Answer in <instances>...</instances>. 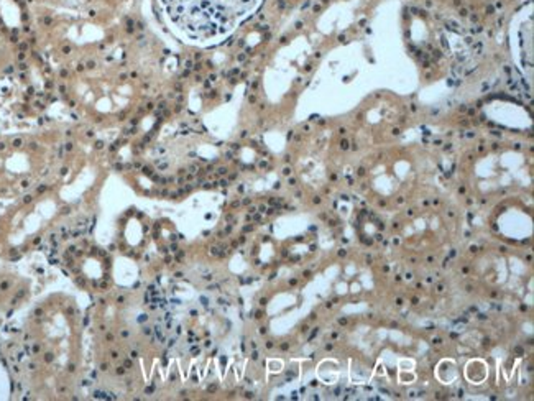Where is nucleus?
I'll return each mask as SVG.
<instances>
[{
	"mask_svg": "<svg viewBox=\"0 0 534 401\" xmlns=\"http://www.w3.org/2000/svg\"><path fill=\"white\" fill-rule=\"evenodd\" d=\"M158 4L179 35L209 45L229 37L260 7L262 0H158Z\"/></svg>",
	"mask_w": 534,
	"mask_h": 401,
	"instance_id": "1",
	"label": "nucleus"
},
{
	"mask_svg": "<svg viewBox=\"0 0 534 401\" xmlns=\"http://www.w3.org/2000/svg\"><path fill=\"white\" fill-rule=\"evenodd\" d=\"M396 305H398V306H402V305H403V299H402V298L396 299Z\"/></svg>",
	"mask_w": 534,
	"mask_h": 401,
	"instance_id": "2",
	"label": "nucleus"
},
{
	"mask_svg": "<svg viewBox=\"0 0 534 401\" xmlns=\"http://www.w3.org/2000/svg\"><path fill=\"white\" fill-rule=\"evenodd\" d=\"M432 342H434V344H440V342H442V341H440L439 337H438V339H434V341H432Z\"/></svg>",
	"mask_w": 534,
	"mask_h": 401,
	"instance_id": "3",
	"label": "nucleus"
}]
</instances>
